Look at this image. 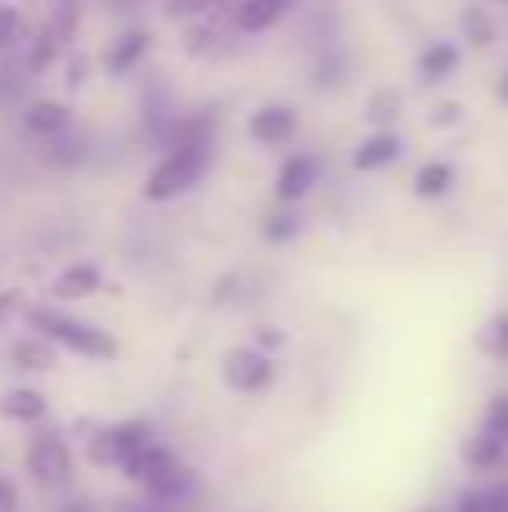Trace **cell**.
Returning <instances> with one entry per match:
<instances>
[{"label":"cell","instance_id":"1","mask_svg":"<svg viewBox=\"0 0 508 512\" xmlns=\"http://www.w3.org/2000/svg\"><path fill=\"white\" fill-rule=\"evenodd\" d=\"M207 171H212V140H176L158 153L140 194L144 203H176L203 185Z\"/></svg>","mask_w":508,"mask_h":512},{"label":"cell","instance_id":"2","mask_svg":"<svg viewBox=\"0 0 508 512\" xmlns=\"http://www.w3.org/2000/svg\"><path fill=\"white\" fill-rule=\"evenodd\" d=\"M27 328L81 360H117V337L108 328H95L90 319L68 315L63 306H27Z\"/></svg>","mask_w":508,"mask_h":512},{"label":"cell","instance_id":"3","mask_svg":"<svg viewBox=\"0 0 508 512\" xmlns=\"http://www.w3.org/2000/svg\"><path fill=\"white\" fill-rule=\"evenodd\" d=\"M158 441L149 418H117V423H99L95 436L81 441V454L95 472H122L140 450Z\"/></svg>","mask_w":508,"mask_h":512},{"label":"cell","instance_id":"4","mask_svg":"<svg viewBox=\"0 0 508 512\" xmlns=\"http://www.w3.org/2000/svg\"><path fill=\"white\" fill-rule=\"evenodd\" d=\"M23 468L27 477L36 481L41 490H63L72 486V472H77V459H72V445L59 427H32L27 436V450H23Z\"/></svg>","mask_w":508,"mask_h":512},{"label":"cell","instance_id":"5","mask_svg":"<svg viewBox=\"0 0 508 512\" xmlns=\"http://www.w3.org/2000/svg\"><path fill=\"white\" fill-rule=\"evenodd\" d=\"M221 378H225V387L239 391V396H261V391L275 387L279 364H275V355L261 351V346L239 342L221 355Z\"/></svg>","mask_w":508,"mask_h":512},{"label":"cell","instance_id":"6","mask_svg":"<svg viewBox=\"0 0 508 512\" xmlns=\"http://www.w3.org/2000/svg\"><path fill=\"white\" fill-rule=\"evenodd\" d=\"M140 495L153 499V504L167 508V512H194L198 504H203L207 486H203V477H198L189 463H180V468H171L167 477H158L153 486H144Z\"/></svg>","mask_w":508,"mask_h":512},{"label":"cell","instance_id":"7","mask_svg":"<svg viewBox=\"0 0 508 512\" xmlns=\"http://www.w3.org/2000/svg\"><path fill=\"white\" fill-rule=\"evenodd\" d=\"M149 50H153L149 27H122L113 41H104V50H99V68H104L108 77H131L135 68H144Z\"/></svg>","mask_w":508,"mask_h":512},{"label":"cell","instance_id":"8","mask_svg":"<svg viewBox=\"0 0 508 512\" xmlns=\"http://www.w3.org/2000/svg\"><path fill=\"white\" fill-rule=\"evenodd\" d=\"M324 180V162L320 153H288L275 171V198L279 203H302V198L315 194V185Z\"/></svg>","mask_w":508,"mask_h":512},{"label":"cell","instance_id":"9","mask_svg":"<svg viewBox=\"0 0 508 512\" xmlns=\"http://www.w3.org/2000/svg\"><path fill=\"white\" fill-rule=\"evenodd\" d=\"M297 131H302V113H297L293 104H261L257 113L248 117V135L257 144H266V149H284V144H293Z\"/></svg>","mask_w":508,"mask_h":512},{"label":"cell","instance_id":"10","mask_svg":"<svg viewBox=\"0 0 508 512\" xmlns=\"http://www.w3.org/2000/svg\"><path fill=\"white\" fill-rule=\"evenodd\" d=\"M230 32H239V23H234V5H216L212 14H203V18H194V23H185L180 50H185L189 59H203V54H212Z\"/></svg>","mask_w":508,"mask_h":512},{"label":"cell","instance_id":"11","mask_svg":"<svg viewBox=\"0 0 508 512\" xmlns=\"http://www.w3.org/2000/svg\"><path fill=\"white\" fill-rule=\"evenodd\" d=\"M95 292H104V270L95 261H72L50 279L54 306H77V301H90Z\"/></svg>","mask_w":508,"mask_h":512},{"label":"cell","instance_id":"12","mask_svg":"<svg viewBox=\"0 0 508 512\" xmlns=\"http://www.w3.org/2000/svg\"><path fill=\"white\" fill-rule=\"evenodd\" d=\"M405 158V140L401 131H369L365 140L351 149V171L360 176H374V171H387Z\"/></svg>","mask_w":508,"mask_h":512},{"label":"cell","instance_id":"13","mask_svg":"<svg viewBox=\"0 0 508 512\" xmlns=\"http://www.w3.org/2000/svg\"><path fill=\"white\" fill-rule=\"evenodd\" d=\"M23 131L36 135V140H59V135L72 131V108L63 99H32L23 108Z\"/></svg>","mask_w":508,"mask_h":512},{"label":"cell","instance_id":"14","mask_svg":"<svg viewBox=\"0 0 508 512\" xmlns=\"http://www.w3.org/2000/svg\"><path fill=\"white\" fill-rule=\"evenodd\" d=\"M297 5H302V0H239V5H234V23H239V32L261 36L284 23Z\"/></svg>","mask_w":508,"mask_h":512},{"label":"cell","instance_id":"15","mask_svg":"<svg viewBox=\"0 0 508 512\" xmlns=\"http://www.w3.org/2000/svg\"><path fill=\"white\" fill-rule=\"evenodd\" d=\"M171 468H180V454L167 450L162 441H153L149 450H140V454H135V459L122 468V481H131L135 490H144V486H153L158 477H167Z\"/></svg>","mask_w":508,"mask_h":512},{"label":"cell","instance_id":"16","mask_svg":"<svg viewBox=\"0 0 508 512\" xmlns=\"http://www.w3.org/2000/svg\"><path fill=\"white\" fill-rule=\"evenodd\" d=\"M459 63H464V50H459L455 41H432V45H423L414 68H419L423 86H441V81H450L459 72Z\"/></svg>","mask_w":508,"mask_h":512},{"label":"cell","instance_id":"17","mask_svg":"<svg viewBox=\"0 0 508 512\" xmlns=\"http://www.w3.org/2000/svg\"><path fill=\"white\" fill-rule=\"evenodd\" d=\"M45 414H50V405H45V396L36 387H14L0 396V418L5 423H18V427H41Z\"/></svg>","mask_w":508,"mask_h":512},{"label":"cell","instance_id":"18","mask_svg":"<svg viewBox=\"0 0 508 512\" xmlns=\"http://www.w3.org/2000/svg\"><path fill=\"white\" fill-rule=\"evenodd\" d=\"M54 360H59V346H54L50 337H41V333H27V337H18V342L9 346V364H14V369L45 373V369H54Z\"/></svg>","mask_w":508,"mask_h":512},{"label":"cell","instance_id":"19","mask_svg":"<svg viewBox=\"0 0 508 512\" xmlns=\"http://www.w3.org/2000/svg\"><path fill=\"white\" fill-rule=\"evenodd\" d=\"M401 104H405V95L396 86H378V90H369V99H365V122L374 126V131H396V122H401Z\"/></svg>","mask_w":508,"mask_h":512},{"label":"cell","instance_id":"20","mask_svg":"<svg viewBox=\"0 0 508 512\" xmlns=\"http://www.w3.org/2000/svg\"><path fill=\"white\" fill-rule=\"evenodd\" d=\"M459 454H464V468H468V472H482V477H486V472H500V468H504L508 445L491 441L486 432H473V436L464 441V450H459Z\"/></svg>","mask_w":508,"mask_h":512},{"label":"cell","instance_id":"21","mask_svg":"<svg viewBox=\"0 0 508 512\" xmlns=\"http://www.w3.org/2000/svg\"><path fill=\"white\" fill-rule=\"evenodd\" d=\"M450 189H455V167L441 158L423 162L419 171H414V198H423V203H432V198H446Z\"/></svg>","mask_w":508,"mask_h":512},{"label":"cell","instance_id":"22","mask_svg":"<svg viewBox=\"0 0 508 512\" xmlns=\"http://www.w3.org/2000/svg\"><path fill=\"white\" fill-rule=\"evenodd\" d=\"M459 27H464V41L473 45V50H491V45L500 41V23H495V14L486 5H468Z\"/></svg>","mask_w":508,"mask_h":512},{"label":"cell","instance_id":"23","mask_svg":"<svg viewBox=\"0 0 508 512\" xmlns=\"http://www.w3.org/2000/svg\"><path fill=\"white\" fill-rule=\"evenodd\" d=\"M63 54H68V45H63L59 36L41 23V27H36V36H32V45H27V72H32V77H41V72H50Z\"/></svg>","mask_w":508,"mask_h":512},{"label":"cell","instance_id":"24","mask_svg":"<svg viewBox=\"0 0 508 512\" xmlns=\"http://www.w3.org/2000/svg\"><path fill=\"white\" fill-rule=\"evenodd\" d=\"M297 234H302V212H297L293 203H279L275 212L261 221V239L275 243V248H284V243H293Z\"/></svg>","mask_w":508,"mask_h":512},{"label":"cell","instance_id":"25","mask_svg":"<svg viewBox=\"0 0 508 512\" xmlns=\"http://www.w3.org/2000/svg\"><path fill=\"white\" fill-rule=\"evenodd\" d=\"M477 351L495 364H508V310L491 315L482 328H477Z\"/></svg>","mask_w":508,"mask_h":512},{"label":"cell","instance_id":"26","mask_svg":"<svg viewBox=\"0 0 508 512\" xmlns=\"http://www.w3.org/2000/svg\"><path fill=\"white\" fill-rule=\"evenodd\" d=\"M455 512H508V486L464 490V495L455 499Z\"/></svg>","mask_w":508,"mask_h":512},{"label":"cell","instance_id":"27","mask_svg":"<svg viewBox=\"0 0 508 512\" xmlns=\"http://www.w3.org/2000/svg\"><path fill=\"white\" fill-rule=\"evenodd\" d=\"M477 432H486L491 441L508 445V391H495L491 400H486V414H482V427Z\"/></svg>","mask_w":508,"mask_h":512},{"label":"cell","instance_id":"28","mask_svg":"<svg viewBox=\"0 0 508 512\" xmlns=\"http://www.w3.org/2000/svg\"><path fill=\"white\" fill-rule=\"evenodd\" d=\"M45 27H50L63 45H72V36H77V27H81V5L77 0H59V5L50 9V18H45Z\"/></svg>","mask_w":508,"mask_h":512},{"label":"cell","instance_id":"29","mask_svg":"<svg viewBox=\"0 0 508 512\" xmlns=\"http://www.w3.org/2000/svg\"><path fill=\"white\" fill-rule=\"evenodd\" d=\"M90 68H95V59H90L86 50H68L63 54V90H86V81H90Z\"/></svg>","mask_w":508,"mask_h":512},{"label":"cell","instance_id":"30","mask_svg":"<svg viewBox=\"0 0 508 512\" xmlns=\"http://www.w3.org/2000/svg\"><path fill=\"white\" fill-rule=\"evenodd\" d=\"M27 18H23V9H14V5H0V54L5 50H14L18 41H27Z\"/></svg>","mask_w":508,"mask_h":512},{"label":"cell","instance_id":"31","mask_svg":"<svg viewBox=\"0 0 508 512\" xmlns=\"http://www.w3.org/2000/svg\"><path fill=\"white\" fill-rule=\"evenodd\" d=\"M86 158V140H77V135H59V140H50V149H45V162H54V167H77V162Z\"/></svg>","mask_w":508,"mask_h":512},{"label":"cell","instance_id":"32","mask_svg":"<svg viewBox=\"0 0 508 512\" xmlns=\"http://www.w3.org/2000/svg\"><path fill=\"white\" fill-rule=\"evenodd\" d=\"M216 5H225V0H167V18L171 23H194V18L212 14Z\"/></svg>","mask_w":508,"mask_h":512},{"label":"cell","instance_id":"33","mask_svg":"<svg viewBox=\"0 0 508 512\" xmlns=\"http://www.w3.org/2000/svg\"><path fill=\"white\" fill-rule=\"evenodd\" d=\"M14 319H27L23 288H0V333H5V328H14Z\"/></svg>","mask_w":508,"mask_h":512},{"label":"cell","instance_id":"34","mask_svg":"<svg viewBox=\"0 0 508 512\" xmlns=\"http://www.w3.org/2000/svg\"><path fill=\"white\" fill-rule=\"evenodd\" d=\"M428 126H432V131H455V126H464V104H455V99H441V104H432Z\"/></svg>","mask_w":508,"mask_h":512},{"label":"cell","instance_id":"35","mask_svg":"<svg viewBox=\"0 0 508 512\" xmlns=\"http://www.w3.org/2000/svg\"><path fill=\"white\" fill-rule=\"evenodd\" d=\"M284 342H288V337L279 333V328H270V324H261L257 333H252V346H261V351H270V355H275Z\"/></svg>","mask_w":508,"mask_h":512},{"label":"cell","instance_id":"36","mask_svg":"<svg viewBox=\"0 0 508 512\" xmlns=\"http://www.w3.org/2000/svg\"><path fill=\"white\" fill-rule=\"evenodd\" d=\"M18 508H23V495H18V486L0 472V512H18Z\"/></svg>","mask_w":508,"mask_h":512},{"label":"cell","instance_id":"37","mask_svg":"<svg viewBox=\"0 0 508 512\" xmlns=\"http://www.w3.org/2000/svg\"><path fill=\"white\" fill-rule=\"evenodd\" d=\"M59 512H95V508H90V504H81V499H77V504H72V499H68V504H63Z\"/></svg>","mask_w":508,"mask_h":512},{"label":"cell","instance_id":"38","mask_svg":"<svg viewBox=\"0 0 508 512\" xmlns=\"http://www.w3.org/2000/svg\"><path fill=\"white\" fill-rule=\"evenodd\" d=\"M495 90H500V99L508 104V68H504V77H500V86H495Z\"/></svg>","mask_w":508,"mask_h":512},{"label":"cell","instance_id":"39","mask_svg":"<svg viewBox=\"0 0 508 512\" xmlns=\"http://www.w3.org/2000/svg\"><path fill=\"white\" fill-rule=\"evenodd\" d=\"M419 512H441V508H419Z\"/></svg>","mask_w":508,"mask_h":512},{"label":"cell","instance_id":"40","mask_svg":"<svg viewBox=\"0 0 508 512\" xmlns=\"http://www.w3.org/2000/svg\"><path fill=\"white\" fill-rule=\"evenodd\" d=\"M491 5H508V0H491Z\"/></svg>","mask_w":508,"mask_h":512},{"label":"cell","instance_id":"41","mask_svg":"<svg viewBox=\"0 0 508 512\" xmlns=\"http://www.w3.org/2000/svg\"><path fill=\"white\" fill-rule=\"evenodd\" d=\"M0 5H9V0H0Z\"/></svg>","mask_w":508,"mask_h":512}]
</instances>
